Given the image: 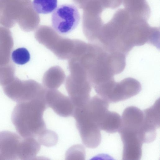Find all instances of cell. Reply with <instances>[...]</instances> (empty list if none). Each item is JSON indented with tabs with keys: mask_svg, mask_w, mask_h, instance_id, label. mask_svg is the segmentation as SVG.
<instances>
[{
	"mask_svg": "<svg viewBox=\"0 0 160 160\" xmlns=\"http://www.w3.org/2000/svg\"><path fill=\"white\" fill-rule=\"evenodd\" d=\"M47 107L45 96L18 103L11 118L19 135L23 138H36L46 129L43 115Z\"/></svg>",
	"mask_w": 160,
	"mask_h": 160,
	"instance_id": "1",
	"label": "cell"
},
{
	"mask_svg": "<svg viewBox=\"0 0 160 160\" xmlns=\"http://www.w3.org/2000/svg\"><path fill=\"white\" fill-rule=\"evenodd\" d=\"M68 67L70 74L66 78V88L75 107H81L85 105L90 99L92 86L81 65L74 63Z\"/></svg>",
	"mask_w": 160,
	"mask_h": 160,
	"instance_id": "2",
	"label": "cell"
},
{
	"mask_svg": "<svg viewBox=\"0 0 160 160\" xmlns=\"http://www.w3.org/2000/svg\"><path fill=\"white\" fill-rule=\"evenodd\" d=\"M34 36L39 43L61 59L68 60L74 53L76 39L63 37L50 26H40L36 30Z\"/></svg>",
	"mask_w": 160,
	"mask_h": 160,
	"instance_id": "3",
	"label": "cell"
},
{
	"mask_svg": "<svg viewBox=\"0 0 160 160\" xmlns=\"http://www.w3.org/2000/svg\"><path fill=\"white\" fill-rule=\"evenodd\" d=\"M3 89L7 97L17 103L44 97L46 90L43 85L34 80H21L15 77L3 86Z\"/></svg>",
	"mask_w": 160,
	"mask_h": 160,
	"instance_id": "4",
	"label": "cell"
},
{
	"mask_svg": "<svg viewBox=\"0 0 160 160\" xmlns=\"http://www.w3.org/2000/svg\"><path fill=\"white\" fill-rule=\"evenodd\" d=\"M142 90L140 83L132 78H124L119 82L115 80L106 86L100 96L109 103L126 100L139 93Z\"/></svg>",
	"mask_w": 160,
	"mask_h": 160,
	"instance_id": "5",
	"label": "cell"
},
{
	"mask_svg": "<svg viewBox=\"0 0 160 160\" xmlns=\"http://www.w3.org/2000/svg\"><path fill=\"white\" fill-rule=\"evenodd\" d=\"M84 106L75 107L72 116L83 143L88 148H95L101 141L100 130L89 118Z\"/></svg>",
	"mask_w": 160,
	"mask_h": 160,
	"instance_id": "6",
	"label": "cell"
},
{
	"mask_svg": "<svg viewBox=\"0 0 160 160\" xmlns=\"http://www.w3.org/2000/svg\"><path fill=\"white\" fill-rule=\"evenodd\" d=\"M140 127L135 125H122L118 131L123 145L122 159L139 160L143 143Z\"/></svg>",
	"mask_w": 160,
	"mask_h": 160,
	"instance_id": "7",
	"label": "cell"
},
{
	"mask_svg": "<svg viewBox=\"0 0 160 160\" xmlns=\"http://www.w3.org/2000/svg\"><path fill=\"white\" fill-rule=\"evenodd\" d=\"M80 19L78 10L71 4L62 5L54 10L52 16L53 28L59 34H66L74 30Z\"/></svg>",
	"mask_w": 160,
	"mask_h": 160,
	"instance_id": "8",
	"label": "cell"
},
{
	"mask_svg": "<svg viewBox=\"0 0 160 160\" xmlns=\"http://www.w3.org/2000/svg\"><path fill=\"white\" fill-rule=\"evenodd\" d=\"M25 139L8 131L0 132V160H23Z\"/></svg>",
	"mask_w": 160,
	"mask_h": 160,
	"instance_id": "9",
	"label": "cell"
},
{
	"mask_svg": "<svg viewBox=\"0 0 160 160\" xmlns=\"http://www.w3.org/2000/svg\"><path fill=\"white\" fill-rule=\"evenodd\" d=\"M160 112L159 99L152 106L143 111L141 134L144 143L151 142L155 139L157 130L160 125Z\"/></svg>",
	"mask_w": 160,
	"mask_h": 160,
	"instance_id": "10",
	"label": "cell"
},
{
	"mask_svg": "<svg viewBox=\"0 0 160 160\" xmlns=\"http://www.w3.org/2000/svg\"><path fill=\"white\" fill-rule=\"evenodd\" d=\"M31 0H0V24L13 27Z\"/></svg>",
	"mask_w": 160,
	"mask_h": 160,
	"instance_id": "11",
	"label": "cell"
},
{
	"mask_svg": "<svg viewBox=\"0 0 160 160\" xmlns=\"http://www.w3.org/2000/svg\"><path fill=\"white\" fill-rule=\"evenodd\" d=\"M45 99L48 107L58 115L63 117L72 116L75 107L69 97L57 89H46Z\"/></svg>",
	"mask_w": 160,
	"mask_h": 160,
	"instance_id": "12",
	"label": "cell"
},
{
	"mask_svg": "<svg viewBox=\"0 0 160 160\" xmlns=\"http://www.w3.org/2000/svg\"><path fill=\"white\" fill-rule=\"evenodd\" d=\"M13 44L10 31L6 27H0V67L12 62L10 55Z\"/></svg>",
	"mask_w": 160,
	"mask_h": 160,
	"instance_id": "13",
	"label": "cell"
},
{
	"mask_svg": "<svg viewBox=\"0 0 160 160\" xmlns=\"http://www.w3.org/2000/svg\"><path fill=\"white\" fill-rule=\"evenodd\" d=\"M40 22L38 13L34 9L31 2L26 7L17 22L22 30L29 32L36 29Z\"/></svg>",
	"mask_w": 160,
	"mask_h": 160,
	"instance_id": "14",
	"label": "cell"
},
{
	"mask_svg": "<svg viewBox=\"0 0 160 160\" xmlns=\"http://www.w3.org/2000/svg\"><path fill=\"white\" fill-rule=\"evenodd\" d=\"M124 9L132 16L147 21L151 11L146 0H122Z\"/></svg>",
	"mask_w": 160,
	"mask_h": 160,
	"instance_id": "15",
	"label": "cell"
},
{
	"mask_svg": "<svg viewBox=\"0 0 160 160\" xmlns=\"http://www.w3.org/2000/svg\"><path fill=\"white\" fill-rule=\"evenodd\" d=\"M65 78L63 69L58 66H53L44 74L42 80L43 86L47 89H57L64 82Z\"/></svg>",
	"mask_w": 160,
	"mask_h": 160,
	"instance_id": "16",
	"label": "cell"
},
{
	"mask_svg": "<svg viewBox=\"0 0 160 160\" xmlns=\"http://www.w3.org/2000/svg\"><path fill=\"white\" fill-rule=\"evenodd\" d=\"M57 0H33V6L38 13L46 14L54 11L57 6Z\"/></svg>",
	"mask_w": 160,
	"mask_h": 160,
	"instance_id": "17",
	"label": "cell"
},
{
	"mask_svg": "<svg viewBox=\"0 0 160 160\" xmlns=\"http://www.w3.org/2000/svg\"><path fill=\"white\" fill-rule=\"evenodd\" d=\"M15 68L12 62L0 67V85L3 86L11 82L15 77Z\"/></svg>",
	"mask_w": 160,
	"mask_h": 160,
	"instance_id": "18",
	"label": "cell"
},
{
	"mask_svg": "<svg viewBox=\"0 0 160 160\" xmlns=\"http://www.w3.org/2000/svg\"><path fill=\"white\" fill-rule=\"evenodd\" d=\"M37 139L40 144L52 147L57 143L58 137L56 133L46 129L37 137Z\"/></svg>",
	"mask_w": 160,
	"mask_h": 160,
	"instance_id": "19",
	"label": "cell"
},
{
	"mask_svg": "<svg viewBox=\"0 0 160 160\" xmlns=\"http://www.w3.org/2000/svg\"><path fill=\"white\" fill-rule=\"evenodd\" d=\"M12 58L14 62L18 65H23L30 60V56L29 51L25 48H18L13 51Z\"/></svg>",
	"mask_w": 160,
	"mask_h": 160,
	"instance_id": "20",
	"label": "cell"
},
{
	"mask_svg": "<svg viewBox=\"0 0 160 160\" xmlns=\"http://www.w3.org/2000/svg\"><path fill=\"white\" fill-rule=\"evenodd\" d=\"M80 8L83 9L88 0H72Z\"/></svg>",
	"mask_w": 160,
	"mask_h": 160,
	"instance_id": "21",
	"label": "cell"
}]
</instances>
